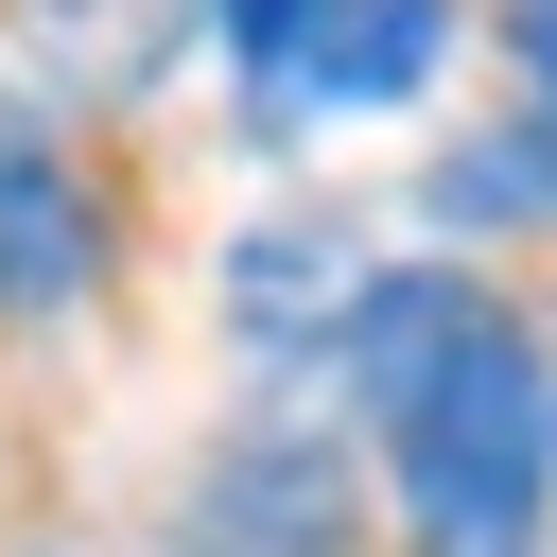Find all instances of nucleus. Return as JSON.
Listing matches in <instances>:
<instances>
[{
    "label": "nucleus",
    "instance_id": "nucleus-4",
    "mask_svg": "<svg viewBox=\"0 0 557 557\" xmlns=\"http://www.w3.org/2000/svg\"><path fill=\"white\" fill-rule=\"evenodd\" d=\"M435 52H453V0H313L296 52H278L244 104H261V122H313V104H418Z\"/></svg>",
    "mask_w": 557,
    "mask_h": 557
},
{
    "label": "nucleus",
    "instance_id": "nucleus-7",
    "mask_svg": "<svg viewBox=\"0 0 557 557\" xmlns=\"http://www.w3.org/2000/svg\"><path fill=\"white\" fill-rule=\"evenodd\" d=\"M296 17H313V0H209V35H226V52H244V87H261V70H278V52H296Z\"/></svg>",
    "mask_w": 557,
    "mask_h": 557
},
{
    "label": "nucleus",
    "instance_id": "nucleus-5",
    "mask_svg": "<svg viewBox=\"0 0 557 557\" xmlns=\"http://www.w3.org/2000/svg\"><path fill=\"white\" fill-rule=\"evenodd\" d=\"M348 296H366V244H348V226H244V261H226L244 348H331Z\"/></svg>",
    "mask_w": 557,
    "mask_h": 557
},
{
    "label": "nucleus",
    "instance_id": "nucleus-1",
    "mask_svg": "<svg viewBox=\"0 0 557 557\" xmlns=\"http://www.w3.org/2000/svg\"><path fill=\"white\" fill-rule=\"evenodd\" d=\"M348 400L383 435V487L418 557H540L557 522V366L487 278H366L348 296Z\"/></svg>",
    "mask_w": 557,
    "mask_h": 557
},
{
    "label": "nucleus",
    "instance_id": "nucleus-3",
    "mask_svg": "<svg viewBox=\"0 0 557 557\" xmlns=\"http://www.w3.org/2000/svg\"><path fill=\"white\" fill-rule=\"evenodd\" d=\"M87 296H104V191H87V157L52 139V104L0 87V313L52 331V313H87Z\"/></svg>",
    "mask_w": 557,
    "mask_h": 557
},
{
    "label": "nucleus",
    "instance_id": "nucleus-6",
    "mask_svg": "<svg viewBox=\"0 0 557 557\" xmlns=\"http://www.w3.org/2000/svg\"><path fill=\"white\" fill-rule=\"evenodd\" d=\"M17 17H35V52L70 87H157L174 35H191V0H17Z\"/></svg>",
    "mask_w": 557,
    "mask_h": 557
},
{
    "label": "nucleus",
    "instance_id": "nucleus-2",
    "mask_svg": "<svg viewBox=\"0 0 557 557\" xmlns=\"http://www.w3.org/2000/svg\"><path fill=\"white\" fill-rule=\"evenodd\" d=\"M174 557H348V453L313 418H244L191 505H174Z\"/></svg>",
    "mask_w": 557,
    "mask_h": 557
},
{
    "label": "nucleus",
    "instance_id": "nucleus-8",
    "mask_svg": "<svg viewBox=\"0 0 557 557\" xmlns=\"http://www.w3.org/2000/svg\"><path fill=\"white\" fill-rule=\"evenodd\" d=\"M505 52H522V87H540V139H557V0H505Z\"/></svg>",
    "mask_w": 557,
    "mask_h": 557
}]
</instances>
